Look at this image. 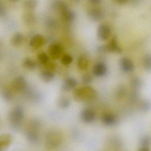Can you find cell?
Instances as JSON below:
<instances>
[{"label":"cell","instance_id":"6da1fadb","mask_svg":"<svg viewBox=\"0 0 151 151\" xmlns=\"http://www.w3.org/2000/svg\"><path fill=\"white\" fill-rule=\"evenodd\" d=\"M40 122L36 119H33L28 123L25 132L27 139L32 143H35L39 140V131Z\"/></svg>","mask_w":151,"mask_h":151},{"label":"cell","instance_id":"7a4b0ae2","mask_svg":"<svg viewBox=\"0 0 151 151\" xmlns=\"http://www.w3.org/2000/svg\"><path fill=\"white\" fill-rule=\"evenodd\" d=\"M73 96L76 101H89L95 97L96 93L95 91L90 87H81L74 91Z\"/></svg>","mask_w":151,"mask_h":151},{"label":"cell","instance_id":"3957f363","mask_svg":"<svg viewBox=\"0 0 151 151\" xmlns=\"http://www.w3.org/2000/svg\"><path fill=\"white\" fill-rule=\"evenodd\" d=\"M55 7L59 11L63 19L67 22H72L76 18L75 12L68 8L67 4L62 1H57L55 4Z\"/></svg>","mask_w":151,"mask_h":151},{"label":"cell","instance_id":"277c9868","mask_svg":"<svg viewBox=\"0 0 151 151\" xmlns=\"http://www.w3.org/2000/svg\"><path fill=\"white\" fill-rule=\"evenodd\" d=\"M25 117V111L20 106H14L9 114L10 122L14 127H19Z\"/></svg>","mask_w":151,"mask_h":151},{"label":"cell","instance_id":"5b68a950","mask_svg":"<svg viewBox=\"0 0 151 151\" xmlns=\"http://www.w3.org/2000/svg\"><path fill=\"white\" fill-rule=\"evenodd\" d=\"M62 136L59 132L52 131L46 134L45 145L46 148L53 149L58 147L61 143Z\"/></svg>","mask_w":151,"mask_h":151},{"label":"cell","instance_id":"8992f818","mask_svg":"<svg viewBox=\"0 0 151 151\" xmlns=\"http://www.w3.org/2000/svg\"><path fill=\"white\" fill-rule=\"evenodd\" d=\"M97 33L98 37L100 40H106L109 39L111 34V27L107 24H101L98 27Z\"/></svg>","mask_w":151,"mask_h":151},{"label":"cell","instance_id":"52a82bcc","mask_svg":"<svg viewBox=\"0 0 151 151\" xmlns=\"http://www.w3.org/2000/svg\"><path fill=\"white\" fill-rule=\"evenodd\" d=\"M11 86L13 90L17 91L25 90L27 86V83L25 77L22 76H17L12 81Z\"/></svg>","mask_w":151,"mask_h":151},{"label":"cell","instance_id":"ba28073f","mask_svg":"<svg viewBox=\"0 0 151 151\" xmlns=\"http://www.w3.org/2000/svg\"><path fill=\"white\" fill-rule=\"evenodd\" d=\"M108 71L107 65L103 62H99L95 65L93 68V73L97 77H103L106 75Z\"/></svg>","mask_w":151,"mask_h":151},{"label":"cell","instance_id":"9c48e42d","mask_svg":"<svg viewBox=\"0 0 151 151\" xmlns=\"http://www.w3.org/2000/svg\"><path fill=\"white\" fill-rule=\"evenodd\" d=\"M13 137L10 134H3L0 135V151H5L11 144Z\"/></svg>","mask_w":151,"mask_h":151},{"label":"cell","instance_id":"30bf717a","mask_svg":"<svg viewBox=\"0 0 151 151\" xmlns=\"http://www.w3.org/2000/svg\"><path fill=\"white\" fill-rule=\"evenodd\" d=\"M121 68L126 73H131L134 70L133 61L127 58H122L120 61Z\"/></svg>","mask_w":151,"mask_h":151},{"label":"cell","instance_id":"8fae6325","mask_svg":"<svg viewBox=\"0 0 151 151\" xmlns=\"http://www.w3.org/2000/svg\"><path fill=\"white\" fill-rule=\"evenodd\" d=\"M81 117L82 120L85 123H92L95 119V113L91 109H84L81 114Z\"/></svg>","mask_w":151,"mask_h":151},{"label":"cell","instance_id":"7c38bea8","mask_svg":"<svg viewBox=\"0 0 151 151\" xmlns=\"http://www.w3.org/2000/svg\"><path fill=\"white\" fill-rule=\"evenodd\" d=\"M46 40L45 38L40 35H35L30 40L29 44L32 47L38 49L45 44Z\"/></svg>","mask_w":151,"mask_h":151},{"label":"cell","instance_id":"4fadbf2b","mask_svg":"<svg viewBox=\"0 0 151 151\" xmlns=\"http://www.w3.org/2000/svg\"><path fill=\"white\" fill-rule=\"evenodd\" d=\"M48 52L52 59L57 60L60 57L62 53V48L59 44H52L49 47Z\"/></svg>","mask_w":151,"mask_h":151},{"label":"cell","instance_id":"5bb4252c","mask_svg":"<svg viewBox=\"0 0 151 151\" xmlns=\"http://www.w3.org/2000/svg\"><path fill=\"white\" fill-rule=\"evenodd\" d=\"M88 16L93 21L95 22L101 21L104 18V13L99 8H94L89 11Z\"/></svg>","mask_w":151,"mask_h":151},{"label":"cell","instance_id":"9a60e30c","mask_svg":"<svg viewBox=\"0 0 151 151\" xmlns=\"http://www.w3.org/2000/svg\"><path fill=\"white\" fill-rule=\"evenodd\" d=\"M105 49L106 50L111 52H114L118 54H120L122 52V50L118 45L116 37H113L111 40L108 45L105 47Z\"/></svg>","mask_w":151,"mask_h":151},{"label":"cell","instance_id":"2e32d148","mask_svg":"<svg viewBox=\"0 0 151 151\" xmlns=\"http://www.w3.org/2000/svg\"><path fill=\"white\" fill-rule=\"evenodd\" d=\"M77 81L73 77L66 78L64 81L62 86V89L64 91H67L74 88L77 86Z\"/></svg>","mask_w":151,"mask_h":151},{"label":"cell","instance_id":"e0dca14e","mask_svg":"<svg viewBox=\"0 0 151 151\" xmlns=\"http://www.w3.org/2000/svg\"><path fill=\"white\" fill-rule=\"evenodd\" d=\"M102 119L103 123L106 126H113L117 122V119L112 114H105L102 116Z\"/></svg>","mask_w":151,"mask_h":151},{"label":"cell","instance_id":"ac0fdd59","mask_svg":"<svg viewBox=\"0 0 151 151\" xmlns=\"http://www.w3.org/2000/svg\"><path fill=\"white\" fill-rule=\"evenodd\" d=\"M24 36L21 33H16L11 39V43L15 47H20L24 43Z\"/></svg>","mask_w":151,"mask_h":151},{"label":"cell","instance_id":"d6986e66","mask_svg":"<svg viewBox=\"0 0 151 151\" xmlns=\"http://www.w3.org/2000/svg\"><path fill=\"white\" fill-rule=\"evenodd\" d=\"M40 77L45 82L48 83L53 81L55 74L53 72L50 70H44L40 73Z\"/></svg>","mask_w":151,"mask_h":151},{"label":"cell","instance_id":"ffe728a7","mask_svg":"<svg viewBox=\"0 0 151 151\" xmlns=\"http://www.w3.org/2000/svg\"><path fill=\"white\" fill-rule=\"evenodd\" d=\"M23 67L28 70H33L36 69V65L35 62L29 58L24 59L22 63Z\"/></svg>","mask_w":151,"mask_h":151},{"label":"cell","instance_id":"44dd1931","mask_svg":"<svg viewBox=\"0 0 151 151\" xmlns=\"http://www.w3.org/2000/svg\"><path fill=\"white\" fill-rule=\"evenodd\" d=\"M77 65H78V68L80 70H86L89 65L88 60L86 57L84 56H80L78 58Z\"/></svg>","mask_w":151,"mask_h":151},{"label":"cell","instance_id":"7402d4cb","mask_svg":"<svg viewBox=\"0 0 151 151\" xmlns=\"http://www.w3.org/2000/svg\"><path fill=\"white\" fill-rule=\"evenodd\" d=\"M1 96L5 101L9 102L12 100L13 95L9 90L7 88H4L1 91Z\"/></svg>","mask_w":151,"mask_h":151},{"label":"cell","instance_id":"603a6c76","mask_svg":"<svg viewBox=\"0 0 151 151\" xmlns=\"http://www.w3.org/2000/svg\"><path fill=\"white\" fill-rule=\"evenodd\" d=\"M143 64L144 68L148 71L151 70V56L150 54H147L144 56L143 59Z\"/></svg>","mask_w":151,"mask_h":151},{"label":"cell","instance_id":"cb8c5ba5","mask_svg":"<svg viewBox=\"0 0 151 151\" xmlns=\"http://www.w3.org/2000/svg\"><path fill=\"white\" fill-rule=\"evenodd\" d=\"M71 102L70 100L67 98L62 97L59 99L58 104L60 108L65 109L70 106Z\"/></svg>","mask_w":151,"mask_h":151},{"label":"cell","instance_id":"d4e9b609","mask_svg":"<svg viewBox=\"0 0 151 151\" xmlns=\"http://www.w3.org/2000/svg\"><path fill=\"white\" fill-rule=\"evenodd\" d=\"M38 60L42 64L46 65L49 61V58L48 55L45 52H40L38 54Z\"/></svg>","mask_w":151,"mask_h":151},{"label":"cell","instance_id":"484cf974","mask_svg":"<svg viewBox=\"0 0 151 151\" xmlns=\"http://www.w3.org/2000/svg\"><path fill=\"white\" fill-rule=\"evenodd\" d=\"M62 64L64 65H68L71 64L73 62V58L71 55L66 54L64 55L61 60Z\"/></svg>","mask_w":151,"mask_h":151},{"label":"cell","instance_id":"4316f807","mask_svg":"<svg viewBox=\"0 0 151 151\" xmlns=\"http://www.w3.org/2000/svg\"><path fill=\"white\" fill-rule=\"evenodd\" d=\"M37 3V0H25L24 5L28 9H33L36 7Z\"/></svg>","mask_w":151,"mask_h":151},{"label":"cell","instance_id":"83f0119b","mask_svg":"<svg viewBox=\"0 0 151 151\" xmlns=\"http://www.w3.org/2000/svg\"><path fill=\"white\" fill-rule=\"evenodd\" d=\"M151 138L149 136H145L140 141V144L142 147H149L150 144Z\"/></svg>","mask_w":151,"mask_h":151},{"label":"cell","instance_id":"f1b7e54d","mask_svg":"<svg viewBox=\"0 0 151 151\" xmlns=\"http://www.w3.org/2000/svg\"><path fill=\"white\" fill-rule=\"evenodd\" d=\"M93 77L90 74H86L83 76L82 77V81L83 83H89L92 82Z\"/></svg>","mask_w":151,"mask_h":151},{"label":"cell","instance_id":"f546056e","mask_svg":"<svg viewBox=\"0 0 151 151\" xmlns=\"http://www.w3.org/2000/svg\"><path fill=\"white\" fill-rule=\"evenodd\" d=\"M90 3L93 5H97L102 2V0H88Z\"/></svg>","mask_w":151,"mask_h":151},{"label":"cell","instance_id":"4dcf8cb0","mask_svg":"<svg viewBox=\"0 0 151 151\" xmlns=\"http://www.w3.org/2000/svg\"><path fill=\"white\" fill-rule=\"evenodd\" d=\"M143 109L144 110H148V108H150V104L147 102H145L143 103L142 104Z\"/></svg>","mask_w":151,"mask_h":151},{"label":"cell","instance_id":"1f68e13d","mask_svg":"<svg viewBox=\"0 0 151 151\" xmlns=\"http://www.w3.org/2000/svg\"><path fill=\"white\" fill-rule=\"evenodd\" d=\"M5 14V10L2 6L0 5V16H3Z\"/></svg>","mask_w":151,"mask_h":151},{"label":"cell","instance_id":"d6a6232c","mask_svg":"<svg viewBox=\"0 0 151 151\" xmlns=\"http://www.w3.org/2000/svg\"><path fill=\"white\" fill-rule=\"evenodd\" d=\"M116 2L120 4H124L128 1L129 0H114Z\"/></svg>","mask_w":151,"mask_h":151},{"label":"cell","instance_id":"836d02e7","mask_svg":"<svg viewBox=\"0 0 151 151\" xmlns=\"http://www.w3.org/2000/svg\"><path fill=\"white\" fill-rule=\"evenodd\" d=\"M137 151H150L149 147H142Z\"/></svg>","mask_w":151,"mask_h":151},{"label":"cell","instance_id":"e575fe53","mask_svg":"<svg viewBox=\"0 0 151 151\" xmlns=\"http://www.w3.org/2000/svg\"><path fill=\"white\" fill-rule=\"evenodd\" d=\"M74 1L76 2H78L80 0H73Z\"/></svg>","mask_w":151,"mask_h":151},{"label":"cell","instance_id":"d590c367","mask_svg":"<svg viewBox=\"0 0 151 151\" xmlns=\"http://www.w3.org/2000/svg\"><path fill=\"white\" fill-rule=\"evenodd\" d=\"M12 1H18V0H12Z\"/></svg>","mask_w":151,"mask_h":151}]
</instances>
